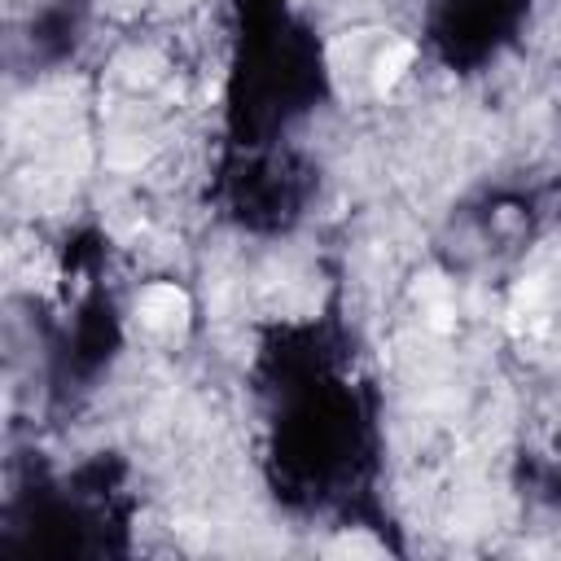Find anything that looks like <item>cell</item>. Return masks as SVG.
Returning a JSON list of instances; mask_svg holds the SVG:
<instances>
[{"label":"cell","mask_w":561,"mask_h":561,"mask_svg":"<svg viewBox=\"0 0 561 561\" xmlns=\"http://www.w3.org/2000/svg\"><path fill=\"white\" fill-rule=\"evenodd\" d=\"M136 316H140V324H145L149 333L175 337V333H184V324H188V294L175 289V285H149V289L140 294V302H136Z\"/></svg>","instance_id":"6da1fadb"},{"label":"cell","mask_w":561,"mask_h":561,"mask_svg":"<svg viewBox=\"0 0 561 561\" xmlns=\"http://www.w3.org/2000/svg\"><path fill=\"white\" fill-rule=\"evenodd\" d=\"M412 298L421 302V311H425L430 329H438V333L456 329V311H451V289H447V280H443V276H434V272L416 276V285H412Z\"/></svg>","instance_id":"7a4b0ae2"},{"label":"cell","mask_w":561,"mask_h":561,"mask_svg":"<svg viewBox=\"0 0 561 561\" xmlns=\"http://www.w3.org/2000/svg\"><path fill=\"white\" fill-rule=\"evenodd\" d=\"M412 57H416V48H412L408 39H394V44H386V53L373 61V92H390V88H394V83L408 75Z\"/></svg>","instance_id":"3957f363"},{"label":"cell","mask_w":561,"mask_h":561,"mask_svg":"<svg viewBox=\"0 0 561 561\" xmlns=\"http://www.w3.org/2000/svg\"><path fill=\"white\" fill-rule=\"evenodd\" d=\"M333 552H377V543H368V539H346V543H337Z\"/></svg>","instance_id":"277c9868"}]
</instances>
